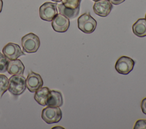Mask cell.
Wrapping results in <instances>:
<instances>
[{"label": "cell", "instance_id": "cell-20", "mask_svg": "<svg viewBox=\"0 0 146 129\" xmlns=\"http://www.w3.org/2000/svg\"><path fill=\"white\" fill-rule=\"evenodd\" d=\"M141 109L144 114L146 115V97L143 99L141 102Z\"/></svg>", "mask_w": 146, "mask_h": 129}, {"label": "cell", "instance_id": "cell-2", "mask_svg": "<svg viewBox=\"0 0 146 129\" xmlns=\"http://www.w3.org/2000/svg\"><path fill=\"white\" fill-rule=\"evenodd\" d=\"M21 43L23 51L29 53L36 52L40 43L39 37L33 33H29L23 36L22 38Z\"/></svg>", "mask_w": 146, "mask_h": 129}, {"label": "cell", "instance_id": "cell-23", "mask_svg": "<svg viewBox=\"0 0 146 129\" xmlns=\"http://www.w3.org/2000/svg\"><path fill=\"white\" fill-rule=\"evenodd\" d=\"M52 1H55V2H61L62 0H52Z\"/></svg>", "mask_w": 146, "mask_h": 129}, {"label": "cell", "instance_id": "cell-12", "mask_svg": "<svg viewBox=\"0 0 146 129\" xmlns=\"http://www.w3.org/2000/svg\"><path fill=\"white\" fill-rule=\"evenodd\" d=\"M25 70V66L19 59L10 60L7 71L11 75H23Z\"/></svg>", "mask_w": 146, "mask_h": 129}, {"label": "cell", "instance_id": "cell-21", "mask_svg": "<svg viewBox=\"0 0 146 129\" xmlns=\"http://www.w3.org/2000/svg\"><path fill=\"white\" fill-rule=\"evenodd\" d=\"M113 5H119L120 3H121L122 2H123L125 0H108Z\"/></svg>", "mask_w": 146, "mask_h": 129}, {"label": "cell", "instance_id": "cell-1", "mask_svg": "<svg viewBox=\"0 0 146 129\" xmlns=\"http://www.w3.org/2000/svg\"><path fill=\"white\" fill-rule=\"evenodd\" d=\"M26 88V78L23 75H13L9 80L8 90L13 95L22 94Z\"/></svg>", "mask_w": 146, "mask_h": 129}, {"label": "cell", "instance_id": "cell-10", "mask_svg": "<svg viewBox=\"0 0 146 129\" xmlns=\"http://www.w3.org/2000/svg\"><path fill=\"white\" fill-rule=\"evenodd\" d=\"M112 9V3L108 0H99L95 1L93 10L94 13L102 17L107 16Z\"/></svg>", "mask_w": 146, "mask_h": 129}, {"label": "cell", "instance_id": "cell-5", "mask_svg": "<svg viewBox=\"0 0 146 129\" xmlns=\"http://www.w3.org/2000/svg\"><path fill=\"white\" fill-rule=\"evenodd\" d=\"M56 3L47 2L42 5L39 7L40 18L46 21H52L55 16L58 14Z\"/></svg>", "mask_w": 146, "mask_h": 129}, {"label": "cell", "instance_id": "cell-4", "mask_svg": "<svg viewBox=\"0 0 146 129\" xmlns=\"http://www.w3.org/2000/svg\"><path fill=\"white\" fill-rule=\"evenodd\" d=\"M62 117V113L59 107L47 106L42 110V118L48 124L58 123Z\"/></svg>", "mask_w": 146, "mask_h": 129}, {"label": "cell", "instance_id": "cell-13", "mask_svg": "<svg viewBox=\"0 0 146 129\" xmlns=\"http://www.w3.org/2000/svg\"><path fill=\"white\" fill-rule=\"evenodd\" d=\"M133 33L139 37L146 36V20L139 19L132 26Z\"/></svg>", "mask_w": 146, "mask_h": 129}, {"label": "cell", "instance_id": "cell-7", "mask_svg": "<svg viewBox=\"0 0 146 129\" xmlns=\"http://www.w3.org/2000/svg\"><path fill=\"white\" fill-rule=\"evenodd\" d=\"M43 84L41 76L33 71H30L26 79V85L27 89L32 93L35 92L42 88Z\"/></svg>", "mask_w": 146, "mask_h": 129}, {"label": "cell", "instance_id": "cell-8", "mask_svg": "<svg viewBox=\"0 0 146 129\" xmlns=\"http://www.w3.org/2000/svg\"><path fill=\"white\" fill-rule=\"evenodd\" d=\"M2 52L9 60H15L22 55H25L19 45L14 43L6 44L2 49Z\"/></svg>", "mask_w": 146, "mask_h": 129}, {"label": "cell", "instance_id": "cell-24", "mask_svg": "<svg viewBox=\"0 0 146 129\" xmlns=\"http://www.w3.org/2000/svg\"><path fill=\"white\" fill-rule=\"evenodd\" d=\"M63 128V127H59V126H58V127H53L52 128Z\"/></svg>", "mask_w": 146, "mask_h": 129}, {"label": "cell", "instance_id": "cell-6", "mask_svg": "<svg viewBox=\"0 0 146 129\" xmlns=\"http://www.w3.org/2000/svg\"><path fill=\"white\" fill-rule=\"evenodd\" d=\"M134 65L135 61L133 59L129 57L123 56L117 59L115 68L118 73L127 74L132 70Z\"/></svg>", "mask_w": 146, "mask_h": 129}, {"label": "cell", "instance_id": "cell-25", "mask_svg": "<svg viewBox=\"0 0 146 129\" xmlns=\"http://www.w3.org/2000/svg\"><path fill=\"white\" fill-rule=\"evenodd\" d=\"M92 1H99V0H92Z\"/></svg>", "mask_w": 146, "mask_h": 129}, {"label": "cell", "instance_id": "cell-16", "mask_svg": "<svg viewBox=\"0 0 146 129\" xmlns=\"http://www.w3.org/2000/svg\"><path fill=\"white\" fill-rule=\"evenodd\" d=\"M9 79L4 74H0V98L8 90Z\"/></svg>", "mask_w": 146, "mask_h": 129}, {"label": "cell", "instance_id": "cell-11", "mask_svg": "<svg viewBox=\"0 0 146 129\" xmlns=\"http://www.w3.org/2000/svg\"><path fill=\"white\" fill-rule=\"evenodd\" d=\"M63 103L62 93L58 91L50 90L46 100V105L47 106L60 107L63 105Z\"/></svg>", "mask_w": 146, "mask_h": 129}, {"label": "cell", "instance_id": "cell-19", "mask_svg": "<svg viewBox=\"0 0 146 129\" xmlns=\"http://www.w3.org/2000/svg\"><path fill=\"white\" fill-rule=\"evenodd\" d=\"M134 129H146V119L137 120L133 127Z\"/></svg>", "mask_w": 146, "mask_h": 129}, {"label": "cell", "instance_id": "cell-15", "mask_svg": "<svg viewBox=\"0 0 146 129\" xmlns=\"http://www.w3.org/2000/svg\"><path fill=\"white\" fill-rule=\"evenodd\" d=\"M57 6H58V9L59 13L66 16L68 19L74 18L79 15L80 7L75 9H72L66 7L62 3L58 4Z\"/></svg>", "mask_w": 146, "mask_h": 129}, {"label": "cell", "instance_id": "cell-17", "mask_svg": "<svg viewBox=\"0 0 146 129\" xmlns=\"http://www.w3.org/2000/svg\"><path fill=\"white\" fill-rule=\"evenodd\" d=\"M9 60L3 54L0 52V73L6 72L9 63Z\"/></svg>", "mask_w": 146, "mask_h": 129}, {"label": "cell", "instance_id": "cell-9", "mask_svg": "<svg viewBox=\"0 0 146 129\" xmlns=\"http://www.w3.org/2000/svg\"><path fill=\"white\" fill-rule=\"evenodd\" d=\"M51 25L52 28L56 32H64L70 26V20L67 17L59 13L52 20Z\"/></svg>", "mask_w": 146, "mask_h": 129}, {"label": "cell", "instance_id": "cell-22", "mask_svg": "<svg viewBox=\"0 0 146 129\" xmlns=\"http://www.w3.org/2000/svg\"><path fill=\"white\" fill-rule=\"evenodd\" d=\"M2 6H3V1H2V0H0V13L2 11Z\"/></svg>", "mask_w": 146, "mask_h": 129}, {"label": "cell", "instance_id": "cell-18", "mask_svg": "<svg viewBox=\"0 0 146 129\" xmlns=\"http://www.w3.org/2000/svg\"><path fill=\"white\" fill-rule=\"evenodd\" d=\"M81 0H62V3L70 9H75L80 7Z\"/></svg>", "mask_w": 146, "mask_h": 129}, {"label": "cell", "instance_id": "cell-3", "mask_svg": "<svg viewBox=\"0 0 146 129\" xmlns=\"http://www.w3.org/2000/svg\"><path fill=\"white\" fill-rule=\"evenodd\" d=\"M97 22L89 13L81 15L78 19V26L80 30L86 34L93 32L96 27Z\"/></svg>", "mask_w": 146, "mask_h": 129}, {"label": "cell", "instance_id": "cell-26", "mask_svg": "<svg viewBox=\"0 0 146 129\" xmlns=\"http://www.w3.org/2000/svg\"><path fill=\"white\" fill-rule=\"evenodd\" d=\"M145 20H146V14H145Z\"/></svg>", "mask_w": 146, "mask_h": 129}, {"label": "cell", "instance_id": "cell-14", "mask_svg": "<svg viewBox=\"0 0 146 129\" xmlns=\"http://www.w3.org/2000/svg\"><path fill=\"white\" fill-rule=\"evenodd\" d=\"M50 90L47 87H43L39 88L35 91L34 94V99L38 103L42 106H46V100Z\"/></svg>", "mask_w": 146, "mask_h": 129}]
</instances>
